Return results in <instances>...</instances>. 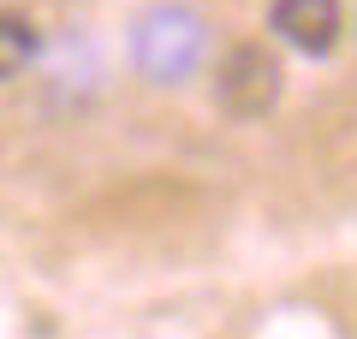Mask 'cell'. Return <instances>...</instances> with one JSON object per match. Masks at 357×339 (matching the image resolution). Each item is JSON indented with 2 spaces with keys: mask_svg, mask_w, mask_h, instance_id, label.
I'll list each match as a JSON object with an SVG mask.
<instances>
[{
  "mask_svg": "<svg viewBox=\"0 0 357 339\" xmlns=\"http://www.w3.org/2000/svg\"><path fill=\"white\" fill-rule=\"evenodd\" d=\"M126 48H131V66H137L143 84L178 89V84H191L208 66L215 30H208V18L197 13V6H185V0H149V6L131 18Z\"/></svg>",
  "mask_w": 357,
  "mask_h": 339,
  "instance_id": "obj_1",
  "label": "cell"
},
{
  "mask_svg": "<svg viewBox=\"0 0 357 339\" xmlns=\"http://www.w3.org/2000/svg\"><path fill=\"white\" fill-rule=\"evenodd\" d=\"M280 89H286V72H280V60H274V48H262V42H232V48L220 54L215 101H220L227 119H262V113H274Z\"/></svg>",
  "mask_w": 357,
  "mask_h": 339,
  "instance_id": "obj_2",
  "label": "cell"
},
{
  "mask_svg": "<svg viewBox=\"0 0 357 339\" xmlns=\"http://www.w3.org/2000/svg\"><path fill=\"white\" fill-rule=\"evenodd\" d=\"M268 24L286 48H298L304 60H321V54H333V42L345 30V6L340 0H274Z\"/></svg>",
  "mask_w": 357,
  "mask_h": 339,
  "instance_id": "obj_3",
  "label": "cell"
},
{
  "mask_svg": "<svg viewBox=\"0 0 357 339\" xmlns=\"http://www.w3.org/2000/svg\"><path fill=\"white\" fill-rule=\"evenodd\" d=\"M36 54H42V30L24 13H0V84L24 77L36 66Z\"/></svg>",
  "mask_w": 357,
  "mask_h": 339,
  "instance_id": "obj_4",
  "label": "cell"
}]
</instances>
